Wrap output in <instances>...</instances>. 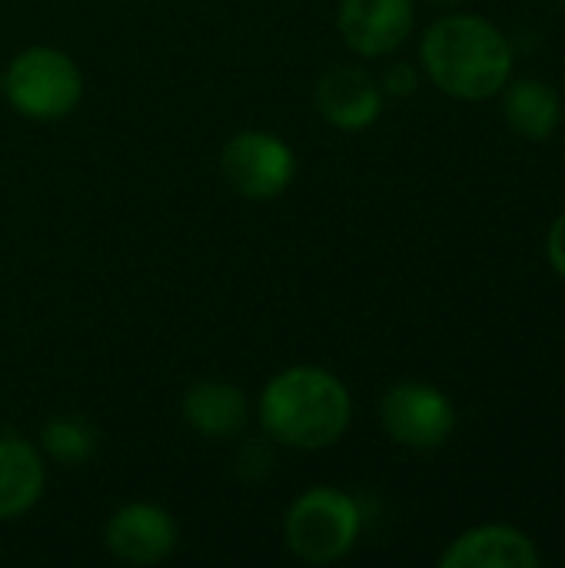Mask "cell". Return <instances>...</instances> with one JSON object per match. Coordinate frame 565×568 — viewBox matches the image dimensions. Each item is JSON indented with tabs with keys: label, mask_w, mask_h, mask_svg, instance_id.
<instances>
[{
	"label": "cell",
	"mask_w": 565,
	"mask_h": 568,
	"mask_svg": "<svg viewBox=\"0 0 565 568\" xmlns=\"http://www.w3.org/2000/svg\"><path fill=\"white\" fill-rule=\"evenodd\" d=\"M0 90H3V73H0Z\"/></svg>",
	"instance_id": "obj_18"
},
{
	"label": "cell",
	"mask_w": 565,
	"mask_h": 568,
	"mask_svg": "<svg viewBox=\"0 0 565 568\" xmlns=\"http://www.w3.org/2000/svg\"><path fill=\"white\" fill-rule=\"evenodd\" d=\"M47 486L40 453L20 436H0V523L27 516Z\"/></svg>",
	"instance_id": "obj_12"
},
{
	"label": "cell",
	"mask_w": 565,
	"mask_h": 568,
	"mask_svg": "<svg viewBox=\"0 0 565 568\" xmlns=\"http://www.w3.org/2000/svg\"><path fill=\"white\" fill-rule=\"evenodd\" d=\"M443 568H536V542L513 526H476L450 542L440 556Z\"/></svg>",
	"instance_id": "obj_10"
},
{
	"label": "cell",
	"mask_w": 565,
	"mask_h": 568,
	"mask_svg": "<svg viewBox=\"0 0 565 568\" xmlns=\"http://www.w3.org/2000/svg\"><path fill=\"white\" fill-rule=\"evenodd\" d=\"M383 87L380 80L356 67V63H336L330 70H323V77L316 80L313 90V103L316 113L346 133H360L366 126H373L383 113Z\"/></svg>",
	"instance_id": "obj_7"
},
{
	"label": "cell",
	"mask_w": 565,
	"mask_h": 568,
	"mask_svg": "<svg viewBox=\"0 0 565 568\" xmlns=\"http://www.w3.org/2000/svg\"><path fill=\"white\" fill-rule=\"evenodd\" d=\"M559 7H563V10H565V0H559Z\"/></svg>",
	"instance_id": "obj_19"
},
{
	"label": "cell",
	"mask_w": 565,
	"mask_h": 568,
	"mask_svg": "<svg viewBox=\"0 0 565 568\" xmlns=\"http://www.w3.org/2000/svg\"><path fill=\"white\" fill-rule=\"evenodd\" d=\"M246 393L226 379H196L183 399V423L203 439H230L246 426Z\"/></svg>",
	"instance_id": "obj_11"
},
{
	"label": "cell",
	"mask_w": 565,
	"mask_h": 568,
	"mask_svg": "<svg viewBox=\"0 0 565 568\" xmlns=\"http://www.w3.org/2000/svg\"><path fill=\"white\" fill-rule=\"evenodd\" d=\"M426 3H433V7H456V3H463V0H426Z\"/></svg>",
	"instance_id": "obj_17"
},
{
	"label": "cell",
	"mask_w": 565,
	"mask_h": 568,
	"mask_svg": "<svg viewBox=\"0 0 565 568\" xmlns=\"http://www.w3.org/2000/svg\"><path fill=\"white\" fill-rule=\"evenodd\" d=\"M420 63L446 97L480 103L503 93L509 83L513 47L493 20L450 13L423 33Z\"/></svg>",
	"instance_id": "obj_1"
},
{
	"label": "cell",
	"mask_w": 565,
	"mask_h": 568,
	"mask_svg": "<svg viewBox=\"0 0 565 568\" xmlns=\"http://www.w3.org/2000/svg\"><path fill=\"white\" fill-rule=\"evenodd\" d=\"M10 106L27 120H63L83 100V73L70 53L57 47H27L3 70V90Z\"/></svg>",
	"instance_id": "obj_4"
},
{
	"label": "cell",
	"mask_w": 565,
	"mask_h": 568,
	"mask_svg": "<svg viewBox=\"0 0 565 568\" xmlns=\"http://www.w3.org/2000/svg\"><path fill=\"white\" fill-rule=\"evenodd\" d=\"M103 542L117 562L140 568L160 566L176 549V526L170 513L153 503H127L110 516Z\"/></svg>",
	"instance_id": "obj_9"
},
{
	"label": "cell",
	"mask_w": 565,
	"mask_h": 568,
	"mask_svg": "<svg viewBox=\"0 0 565 568\" xmlns=\"http://www.w3.org/2000/svg\"><path fill=\"white\" fill-rule=\"evenodd\" d=\"M380 87H383V93H390V97H413V93L420 90V70H416L413 63H406V60L390 63V67L383 70V77H380Z\"/></svg>",
	"instance_id": "obj_15"
},
{
	"label": "cell",
	"mask_w": 565,
	"mask_h": 568,
	"mask_svg": "<svg viewBox=\"0 0 565 568\" xmlns=\"http://www.w3.org/2000/svg\"><path fill=\"white\" fill-rule=\"evenodd\" d=\"M263 433L290 449L320 453L336 446L353 419V399L340 376L323 366H290L260 393Z\"/></svg>",
	"instance_id": "obj_2"
},
{
	"label": "cell",
	"mask_w": 565,
	"mask_h": 568,
	"mask_svg": "<svg viewBox=\"0 0 565 568\" xmlns=\"http://www.w3.org/2000/svg\"><path fill=\"white\" fill-rule=\"evenodd\" d=\"M220 173L236 196L263 203L293 183L296 156L290 143L270 130H240L220 150Z\"/></svg>",
	"instance_id": "obj_5"
},
{
	"label": "cell",
	"mask_w": 565,
	"mask_h": 568,
	"mask_svg": "<svg viewBox=\"0 0 565 568\" xmlns=\"http://www.w3.org/2000/svg\"><path fill=\"white\" fill-rule=\"evenodd\" d=\"M503 113L516 136L523 140H549L563 120V103L546 80L523 77L503 87Z\"/></svg>",
	"instance_id": "obj_13"
},
{
	"label": "cell",
	"mask_w": 565,
	"mask_h": 568,
	"mask_svg": "<svg viewBox=\"0 0 565 568\" xmlns=\"http://www.w3.org/2000/svg\"><path fill=\"white\" fill-rule=\"evenodd\" d=\"M40 443H43V453L53 463L73 469V466H87L97 456L100 433L83 416H53V419L43 423Z\"/></svg>",
	"instance_id": "obj_14"
},
{
	"label": "cell",
	"mask_w": 565,
	"mask_h": 568,
	"mask_svg": "<svg viewBox=\"0 0 565 568\" xmlns=\"http://www.w3.org/2000/svg\"><path fill=\"white\" fill-rule=\"evenodd\" d=\"M546 256H549V266L565 280V213L556 216V223L549 226V236H546Z\"/></svg>",
	"instance_id": "obj_16"
},
{
	"label": "cell",
	"mask_w": 565,
	"mask_h": 568,
	"mask_svg": "<svg viewBox=\"0 0 565 568\" xmlns=\"http://www.w3.org/2000/svg\"><path fill=\"white\" fill-rule=\"evenodd\" d=\"M413 0H340L336 30L360 57H390L413 30Z\"/></svg>",
	"instance_id": "obj_8"
},
{
	"label": "cell",
	"mask_w": 565,
	"mask_h": 568,
	"mask_svg": "<svg viewBox=\"0 0 565 568\" xmlns=\"http://www.w3.org/2000/svg\"><path fill=\"white\" fill-rule=\"evenodd\" d=\"M363 532V509L350 493L313 486L296 496L283 519L286 549L306 566H330L350 556Z\"/></svg>",
	"instance_id": "obj_3"
},
{
	"label": "cell",
	"mask_w": 565,
	"mask_h": 568,
	"mask_svg": "<svg viewBox=\"0 0 565 568\" xmlns=\"http://www.w3.org/2000/svg\"><path fill=\"white\" fill-rule=\"evenodd\" d=\"M380 423L386 436L406 449H440L456 429V409L436 386L403 379L383 393Z\"/></svg>",
	"instance_id": "obj_6"
}]
</instances>
